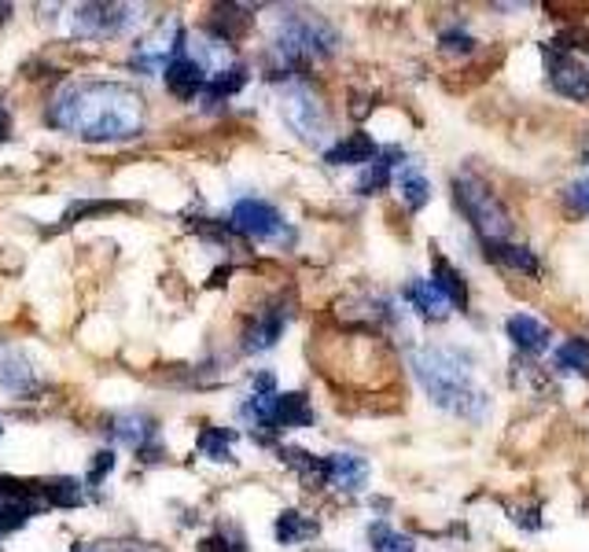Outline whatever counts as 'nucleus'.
I'll list each match as a JSON object with an SVG mask.
<instances>
[{
    "instance_id": "nucleus-1",
    "label": "nucleus",
    "mask_w": 589,
    "mask_h": 552,
    "mask_svg": "<svg viewBox=\"0 0 589 552\" xmlns=\"http://www.w3.org/2000/svg\"><path fill=\"white\" fill-rule=\"evenodd\" d=\"M45 119L89 144L130 140L144 130V96L122 82H74L56 93Z\"/></svg>"
},
{
    "instance_id": "nucleus-2",
    "label": "nucleus",
    "mask_w": 589,
    "mask_h": 552,
    "mask_svg": "<svg viewBox=\"0 0 589 552\" xmlns=\"http://www.w3.org/2000/svg\"><path fill=\"white\" fill-rule=\"evenodd\" d=\"M413 376L420 380L424 394L461 420H482L490 413V394L476 383V365L457 346H420L409 357Z\"/></svg>"
},
{
    "instance_id": "nucleus-3",
    "label": "nucleus",
    "mask_w": 589,
    "mask_h": 552,
    "mask_svg": "<svg viewBox=\"0 0 589 552\" xmlns=\"http://www.w3.org/2000/svg\"><path fill=\"white\" fill-rule=\"evenodd\" d=\"M335 48H340V34L328 19L310 12H284L277 19L273 52L284 71H303L317 60H328Z\"/></svg>"
},
{
    "instance_id": "nucleus-4",
    "label": "nucleus",
    "mask_w": 589,
    "mask_h": 552,
    "mask_svg": "<svg viewBox=\"0 0 589 552\" xmlns=\"http://www.w3.org/2000/svg\"><path fill=\"white\" fill-rule=\"evenodd\" d=\"M453 192H457L461 210H465V218L476 225L482 244H501V240H508V232H512L508 210L490 184H482L479 177L465 173V177L453 181Z\"/></svg>"
},
{
    "instance_id": "nucleus-5",
    "label": "nucleus",
    "mask_w": 589,
    "mask_h": 552,
    "mask_svg": "<svg viewBox=\"0 0 589 552\" xmlns=\"http://www.w3.org/2000/svg\"><path fill=\"white\" fill-rule=\"evenodd\" d=\"M280 114H284L287 130L306 144H321L328 133V108L310 85L292 82L280 93Z\"/></svg>"
},
{
    "instance_id": "nucleus-6",
    "label": "nucleus",
    "mask_w": 589,
    "mask_h": 552,
    "mask_svg": "<svg viewBox=\"0 0 589 552\" xmlns=\"http://www.w3.org/2000/svg\"><path fill=\"white\" fill-rule=\"evenodd\" d=\"M140 23V8L133 4H78L71 12V30L85 41H114Z\"/></svg>"
},
{
    "instance_id": "nucleus-7",
    "label": "nucleus",
    "mask_w": 589,
    "mask_h": 552,
    "mask_svg": "<svg viewBox=\"0 0 589 552\" xmlns=\"http://www.w3.org/2000/svg\"><path fill=\"white\" fill-rule=\"evenodd\" d=\"M229 229L247 240H258V244H284V240H292V229L284 225L280 210L266 199H240L233 207V218H229Z\"/></svg>"
},
{
    "instance_id": "nucleus-8",
    "label": "nucleus",
    "mask_w": 589,
    "mask_h": 552,
    "mask_svg": "<svg viewBox=\"0 0 589 552\" xmlns=\"http://www.w3.org/2000/svg\"><path fill=\"white\" fill-rule=\"evenodd\" d=\"M181 41H185V26H181L177 19L159 23L148 37H140V41L133 45V71H140V74L167 71V63L173 60V52L181 48Z\"/></svg>"
},
{
    "instance_id": "nucleus-9",
    "label": "nucleus",
    "mask_w": 589,
    "mask_h": 552,
    "mask_svg": "<svg viewBox=\"0 0 589 552\" xmlns=\"http://www.w3.org/2000/svg\"><path fill=\"white\" fill-rule=\"evenodd\" d=\"M111 439L114 442H122V445H130L133 453H140L144 461H159L162 457V450H159V424L151 420L148 413H137V409H130V413H114L111 416Z\"/></svg>"
},
{
    "instance_id": "nucleus-10",
    "label": "nucleus",
    "mask_w": 589,
    "mask_h": 552,
    "mask_svg": "<svg viewBox=\"0 0 589 552\" xmlns=\"http://www.w3.org/2000/svg\"><path fill=\"white\" fill-rule=\"evenodd\" d=\"M162 77H167V89H170L173 100L188 103V100H196V96H203V85H207L210 74H207V66H203L199 60H192L188 34H185V41H181L177 52H173V60L167 63Z\"/></svg>"
},
{
    "instance_id": "nucleus-11",
    "label": "nucleus",
    "mask_w": 589,
    "mask_h": 552,
    "mask_svg": "<svg viewBox=\"0 0 589 552\" xmlns=\"http://www.w3.org/2000/svg\"><path fill=\"white\" fill-rule=\"evenodd\" d=\"M549 82L567 100H589V66L582 60H575L567 48L549 52Z\"/></svg>"
},
{
    "instance_id": "nucleus-12",
    "label": "nucleus",
    "mask_w": 589,
    "mask_h": 552,
    "mask_svg": "<svg viewBox=\"0 0 589 552\" xmlns=\"http://www.w3.org/2000/svg\"><path fill=\"white\" fill-rule=\"evenodd\" d=\"M369 482V464L365 457L354 453H328L324 457V487L340 490V493H357Z\"/></svg>"
},
{
    "instance_id": "nucleus-13",
    "label": "nucleus",
    "mask_w": 589,
    "mask_h": 552,
    "mask_svg": "<svg viewBox=\"0 0 589 552\" xmlns=\"http://www.w3.org/2000/svg\"><path fill=\"white\" fill-rule=\"evenodd\" d=\"M284 324H287V309L284 306H269L266 314H258L255 324L244 332V351H250V354L273 351L277 339L284 335Z\"/></svg>"
},
{
    "instance_id": "nucleus-14",
    "label": "nucleus",
    "mask_w": 589,
    "mask_h": 552,
    "mask_svg": "<svg viewBox=\"0 0 589 552\" xmlns=\"http://www.w3.org/2000/svg\"><path fill=\"white\" fill-rule=\"evenodd\" d=\"M505 332L512 343L519 346L524 354L530 357H538V354H545L549 351V339H553V332L538 321V317H530V314H512L508 321H505Z\"/></svg>"
},
{
    "instance_id": "nucleus-15",
    "label": "nucleus",
    "mask_w": 589,
    "mask_h": 552,
    "mask_svg": "<svg viewBox=\"0 0 589 552\" xmlns=\"http://www.w3.org/2000/svg\"><path fill=\"white\" fill-rule=\"evenodd\" d=\"M376 155H380V148H376L369 133H346L343 140H335L332 148L324 151V162L328 167H365Z\"/></svg>"
},
{
    "instance_id": "nucleus-16",
    "label": "nucleus",
    "mask_w": 589,
    "mask_h": 552,
    "mask_svg": "<svg viewBox=\"0 0 589 552\" xmlns=\"http://www.w3.org/2000/svg\"><path fill=\"white\" fill-rule=\"evenodd\" d=\"M244 85H247V66L229 63V66H221V71H214L207 77V85H203V100H207V108H214V103L236 96Z\"/></svg>"
},
{
    "instance_id": "nucleus-17",
    "label": "nucleus",
    "mask_w": 589,
    "mask_h": 552,
    "mask_svg": "<svg viewBox=\"0 0 589 552\" xmlns=\"http://www.w3.org/2000/svg\"><path fill=\"white\" fill-rule=\"evenodd\" d=\"M431 284H434V292H439L453 309H468V284H465V277L457 273V269L450 266L446 258H434V269H431Z\"/></svg>"
},
{
    "instance_id": "nucleus-18",
    "label": "nucleus",
    "mask_w": 589,
    "mask_h": 552,
    "mask_svg": "<svg viewBox=\"0 0 589 552\" xmlns=\"http://www.w3.org/2000/svg\"><path fill=\"white\" fill-rule=\"evenodd\" d=\"M398 162H405V155L398 151V148H388V151H380L376 159L369 162V170L361 173V181H357V192L361 196H376V192H383L391 184V177H394V167Z\"/></svg>"
},
{
    "instance_id": "nucleus-19",
    "label": "nucleus",
    "mask_w": 589,
    "mask_h": 552,
    "mask_svg": "<svg viewBox=\"0 0 589 552\" xmlns=\"http://www.w3.org/2000/svg\"><path fill=\"white\" fill-rule=\"evenodd\" d=\"M405 298H409V306L417 309L420 317H428V321H446L450 303L434 292L431 280H409V284H405Z\"/></svg>"
},
{
    "instance_id": "nucleus-20",
    "label": "nucleus",
    "mask_w": 589,
    "mask_h": 552,
    "mask_svg": "<svg viewBox=\"0 0 589 552\" xmlns=\"http://www.w3.org/2000/svg\"><path fill=\"white\" fill-rule=\"evenodd\" d=\"M394 184H398L402 192V203L409 210H424L431 199V181L424 177V170L417 167V162H402V170L394 173Z\"/></svg>"
},
{
    "instance_id": "nucleus-21",
    "label": "nucleus",
    "mask_w": 589,
    "mask_h": 552,
    "mask_svg": "<svg viewBox=\"0 0 589 552\" xmlns=\"http://www.w3.org/2000/svg\"><path fill=\"white\" fill-rule=\"evenodd\" d=\"M0 387L4 391H12V394H34L37 387V376H34V368L23 361L15 351H4L0 354Z\"/></svg>"
},
{
    "instance_id": "nucleus-22",
    "label": "nucleus",
    "mask_w": 589,
    "mask_h": 552,
    "mask_svg": "<svg viewBox=\"0 0 589 552\" xmlns=\"http://www.w3.org/2000/svg\"><path fill=\"white\" fill-rule=\"evenodd\" d=\"M280 461H284L287 468H295L310 490L324 487V457H314V453L298 450V445H280Z\"/></svg>"
},
{
    "instance_id": "nucleus-23",
    "label": "nucleus",
    "mask_w": 589,
    "mask_h": 552,
    "mask_svg": "<svg viewBox=\"0 0 589 552\" xmlns=\"http://www.w3.org/2000/svg\"><path fill=\"white\" fill-rule=\"evenodd\" d=\"M487 247V255L501 261V266H508V269H516V273H524V277H535L538 269V255L530 247H519V244H508V240H501V244H482Z\"/></svg>"
},
{
    "instance_id": "nucleus-24",
    "label": "nucleus",
    "mask_w": 589,
    "mask_h": 552,
    "mask_svg": "<svg viewBox=\"0 0 589 552\" xmlns=\"http://www.w3.org/2000/svg\"><path fill=\"white\" fill-rule=\"evenodd\" d=\"M41 512V501H26V498H0V538L15 535Z\"/></svg>"
},
{
    "instance_id": "nucleus-25",
    "label": "nucleus",
    "mask_w": 589,
    "mask_h": 552,
    "mask_svg": "<svg viewBox=\"0 0 589 552\" xmlns=\"http://www.w3.org/2000/svg\"><path fill=\"white\" fill-rule=\"evenodd\" d=\"M317 538V519H306L303 512L287 508L277 516V541L280 545H303V541Z\"/></svg>"
},
{
    "instance_id": "nucleus-26",
    "label": "nucleus",
    "mask_w": 589,
    "mask_h": 552,
    "mask_svg": "<svg viewBox=\"0 0 589 552\" xmlns=\"http://www.w3.org/2000/svg\"><path fill=\"white\" fill-rule=\"evenodd\" d=\"M37 493H41L45 505L52 508H78L82 505V482L78 479H41V487H37Z\"/></svg>"
},
{
    "instance_id": "nucleus-27",
    "label": "nucleus",
    "mask_w": 589,
    "mask_h": 552,
    "mask_svg": "<svg viewBox=\"0 0 589 552\" xmlns=\"http://www.w3.org/2000/svg\"><path fill=\"white\" fill-rule=\"evenodd\" d=\"M233 439H236V431H225V428H203L199 431V453L207 461H214V464H229L233 461Z\"/></svg>"
},
{
    "instance_id": "nucleus-28",
    "label": "nucleus",
    "mask_w": 589,
    "mask_h": 552,
    "mask_svg": "<svg viewBox=\"0 0 589 552\" xmlns=\"http://www.w3.org/2000/svg\"><path fill=\"white\" fill-rule=\"evenodd\" d=\"M553 365L560 372H575V376H589V339H567L560 343V351L553 354Z\"/></svg>"
},
{
    "instance_id": "nucleus-29",
    "label": "nucleus",
    "mask_w": 589,
    "mask_h": 552,
    "mask_svg": "<svg viewBox=\"0 0 589 552\" xmlns=\"http://www.w3.org/2000/svg\"><path fill=\"white\" fill-rule=\"evenodd\" d=\"M369 541H372V552H417V541L402 530L388 527V523H376L369 530Z\"/></svg>"
},
{
    "instance_id": "nucleus-30",
    "label": "nucleus",
    "mask_w": 589,
    "mask_h": 552,
    "mask_svg": "<svg viewBox=\"0 0 589 552\" xmlns=\"http://www.w3.org/2000/svg\"><path fill=\"white\" fill-rule=\"evenodd\" d=\"M199 552H247V541L236 527H221L218 535L199 541Z\"/></svg>"
},
{
    "instance_id": "nucleus-31",
    "label": "nucleus",
    "mask_w": 589,
    "mask_h": 552,
    "mask_svg": "<svg viewBox=\"0 0 589 552\" xmlns=\"http://www.w3.org/2000/svg\"><path fill=\"white\" fill-rule=\"evenodd\" d=\"M439 48L442 52H453V56H468L471 48H476V37H471L468 30H461V26H450V30H442Z\"/></svg>"
},
{
    "instance_id": "nucleus-32",
    "label": "nucleus",
    "mask_w": 589,
    "mask_h": 552,
    "mask_svg": "<svg viewBox=\"0 0 589 552\" xmlns=\"http://www.w3.org/2000/svg\"><path fill=\"white\" fill-rule=\"evenodd\" d=\"M564 199L572 203V207L578 210V214H589V167H586L582 177H575L572 184H567Z\"/></svg>"
},
{
    "instance_id": "nucleus-33",
    "label": "nucleus",
    "mask_w": 589,
    "mask_h": 552,
    "mask_svg": "<svg viewBox=\"0 0 589 552\" xmlns=\"http://www.w3.org/2000/svg\"><path fill=\"white\" fill-rule=\"evenodd\" d=\"M119 203H108V199H93V203H74L71 210L63 214V225H74L78 218H89V214H108V210H114Z\"/></svg>"
},
{
    "instance_id": "nucleus-34",
    "label": "nucleus",
    "mask_w": 589,
    "mask_h": 552,
    "mask_svg": "<svg viewBox=\"0 0 589 552\" xmlns=\"http://www.w3.org/2000/svg\"><path fill=\"white\" fill-rule=\"evenodd\" d=\"M93 552H167V549L151 545V541H103Z\"/></svg>"
},
{
    "instance_id": "nucleus-35",
    "label": "nucleus",
    "mask_w": 589,
    "mask_h": 552,
    "mask_svg": "<svg viewBox=\"0 0 589 552\" xmlns=\"http://www.w3.org/2000/svg\"><path fill=\"white\" fill-rule=\"evenodd\" d=\"M114 471V453L111 450H100L93 457V468H89V487H96V482H100L103 476H111Z\"/></svg>"
},
{
    "instance_id": "nucleus-36",
    "label": "nucleus",
    "mask_w": 589,
    "mask_h": 552,
    "mask_svg": "<svg viewBox=\"0 0 589 552\" xmlns=\"http://www.w3.org/2000/svg\"><path fill=\"white\" fill-rule=\"evenodd\" d=\"M8 137H12V114H8V108L0 103V144H4Z\"/></svg>"
},
{
    "instance_id": "nucleus-37",
    "label": "nucleus",
    "mask_w": 589,
    "mask_h": 552,
    "mask_svg": "<svg viewBox=\"0 0 589 552\" xmlns=\"http://www.w3.org/2000/svg\"><path fill=\"white\" fill-rule=\"evenodd\" d=\"M8 15H12V4H0V23H4Z\"/></svg>"
},
{
    "instance_id": "nucleus-38",
    "label": "nucleus",
    "mask_w": 589,
    "mask_h": 552,
    "mask_svg": "<svg viewBox=\"0 0 589 552\" xmlns=\"http://www.w3.org/2000/svg\"><path fill=\"white\" fill-rule=\"evenodd\" d=\"M0 434H4V428H0Z\"/></svg>"
}]
</instances>
